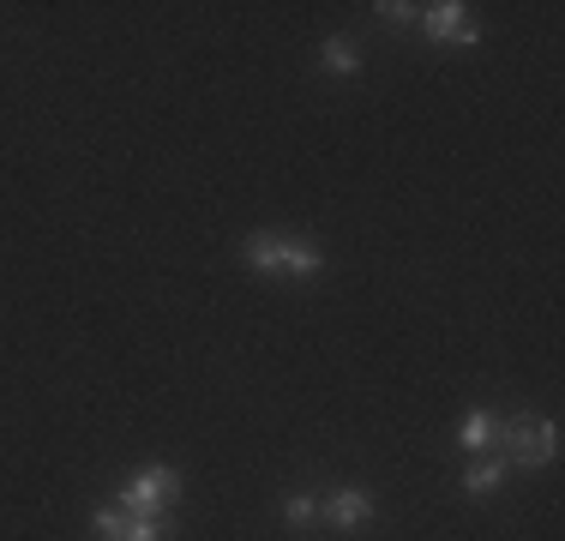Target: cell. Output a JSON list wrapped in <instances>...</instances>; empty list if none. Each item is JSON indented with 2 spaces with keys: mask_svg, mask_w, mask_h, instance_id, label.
Returning <instances> with one entry per match:
<instances>
[{
  "mask_svg": "<svg viewBox=\"0 0 565 541\" xmlns=\"http://www.w3.org/2000/svg\"><path fill=\"white\" fill-rule=\"evenodd\" d=\"M319 66H326V73L331 78H349V73H355V43H349V36H331V43L326 49H319Z\"/></svg>",
  "mask_w": 565,
  "mask_h": 541,
  "instance_id": "8",
  "label": "cell"
},
{
  "mask_svg": "<svg viewBox=\"0 0 565 541\" xmlns=\"http://www.w3.org/2000/svg\"><path fill=\"white\" fill-rule=\"evenodd\" d=\"M493 433H500V422H493L488 410H469L463 422H457V445H463L469 457H488L493 452Z\"/></svg>",
  "mask_w": 565,
  "mask_h": 541,
  "instance_id": "6",
  "label": "cell"
},
{
  "mask_svg": "<svg viewBox=\"0 0 565 541\" xmlns=\"http://www.w3.org/2000/svg\"><path fill=\"white\" fill-rule=\"evenodd\" d=\"M493 452L505 457V469H547L559 452V427L554 422H530V415H511L493 433Z\"/></svg>",
  "mask_w": 565,
  "mask_h": 541,
  "instance_id": "1",
  "label": "cell"
},
{
  "mask_svg": "<svg viewBox=\"0 0 565 541\" xmlns=\"http://www.w3.org/2000/svg\"><path fill=\"white\" fill-rule=\"evenodd\" d=\"M109 541H169L163 518H132V511H120V530Z\"/></svg>",
  "mask_w": 565,
  "mask_h": 541,
  "instance_id": "9",
  "label": "cell"
},
{
  "mask_svg": "<svg viewBox=\"0 0 565 541\" xmlns=\"http://www.w3.org/2000/svg\"><path fill=\"white\" fill-rule=\"evenodd\" d=\"M427 12V36H434V43H481V31H476V24H469V7H463V0H434V7H422Z\"/></svg>",
  "mask_w": 565,
  "mask_h": 541,
  "instance_id": "4",
  "label": "cell"
},
{
  "mask_svg": "<svg viewBox=\"0 0 565 541\" xmlns=\"http://www.w3.org/2000/svg\"><path fill=\"white\" fill-rule=\"evenodd\" d=\"M319 518L338 523V530H361V523L373 518V494H367V487H338V494L319 506Z\"/></svg>",
  "mask_w": 565,
  "mask_h": 541,
  "instance_id": "5",
  "label": "cell"
},
{
  "mask_svg": "<svg viewBox=\"0 0 565 541\" xmlns=\"http://www.w3.org/2000/svg\"><path fill=\"white\" fill-rule=\"evenodd\" d=\"M500 481H505V457H493V452H488V457H476V464L463 469V494H476V499H481V494H493Z\"/></svg>",
  "mask_w": 565,
  "mask_h": 541,
  "instance_id": "7",
  "label": "cell"
},
{
  "mask_svg": "<svg viewBox=\"0 0 565 541\" xmlns=\"http://www.w3.org/2000/svg\"><path fill=\"white\" fill-rule=\"evenodd\" d=\"M241 259L253 270H265V277H313V270L326 265V253H319L313 241H295V235H253L247 247H241Z\"/></svg>",
  "mask_w": 565,
  "mask_h": 541,
  "instance_id": "2",
  "label": "cell"
},
{
  "mask_svg": "<svg viewBox=\"0 0 565 541\" xmlns=\"http://www.w3.org/2000/svg\"><path fill=\"white\" fill-rule=\"evenodd\" d=\"M174 499H181V476L163 464H151V469L120 481V511H132V518H163Z\"/></svg>",
  "mask_w": 565,
  "mask_h": 541,
  "instance_id": "3",
  "label": "cell"
},
{
  "mask_svg": "<svg viewBox=\"0 0 565 541\" xmlns=\"http://www.w3.org/2000/svg\"><path fill=\"white\" fill-rule=\"evenodd\" d=\"M380 12H385V19H392V24H409V19H415V12H422V7H409V0H385V7H380Z\"/></svg>",
  "mask_w": 565,
  "mask_h": 541,
  "instance_id": "11",
  "label": "cell"
},
{
  "mask_svg": "<svg viewBox=\"0 0 565 541\" xmlns=\"http://www.w3.org/2000/svg\"><path fill=\"white\" fill-rule=\"evenodd\" d=\"M319 518V499L313 494H289L282 499V523H313Z\"/></svg>",
  "mask_w": 565,
  "mask_h": 541,
  "instance_id": "10",
  "label": "cell"
}]
</instances>
